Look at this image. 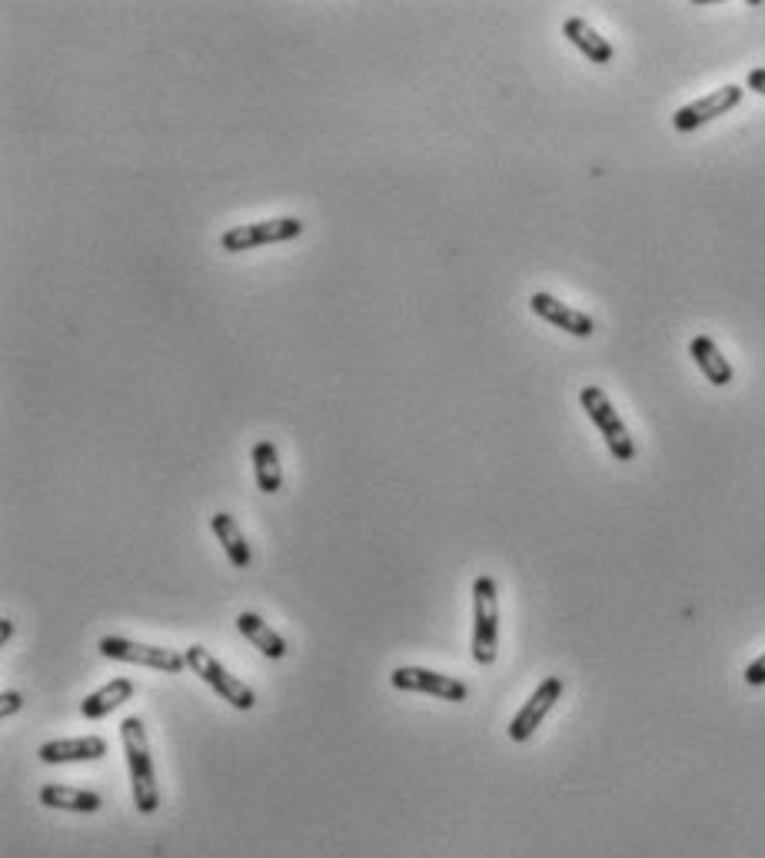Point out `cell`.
<instances>
[{
	"mask_svg": "<svg viewBox=\"0 0 765 858\" xmlns=\"http://www.w3.org/2000/svg\"><path fill=\"white\" fill-rule=\"evenodd\" d=\"M120 742H123V756H126V772H131L134 806L141 815H154L160 809V788H157V775H154L150 742L144 733V722L137 715L120 722Z\"/></svg>",
	"mask_w": 765,
	"mask_h": 858,
	"instance_id": "1",
	"label": "cell"
},
{
	"mask_svg": "<svg viewBox=\"0 0 765 858\" xmlns=\"http://www.w3.org/2000/svg\"><path fill=\"white\" fill-rule=\"evenodd\" d=\"M499 649V592L493 576L473 579V658L479 666L496 663Z\"/></svg>",
	"mask_w": 765,
	"mask_h": 858,
	"instance_id": "2",
	"label": "cell"
},
{
	"mask_svg": "<svg viewBox=\"0 0 765 858\" xmlns=\"http://www.w3.org/2000/svg\"><path fill=\"white\" fill-rule=\"evenodd\" d=\"M183 655H186L190 673H194L201 682H207L223 702H230V705L240 709V712H250L253 705H257V696H253V689H250L243 679H236L207 645H190Z\"/></svg>",
	"mask_w": 765,
	"mask_h": 858,
	"instance_id": "3",
	"label": "cell"
},
{
	"mask_svg": "<svg viewBox=\"0 0 765 858\" xmlns=\"http://www.w3.org/2000/svg\"><path fill=\"white\" fill-rule=\"evenodd\" d=\"M580 407L586 410V416L596 423L599 436L606 439V449L612 452L616 463H632L635 459V443L629 436V426L622 423L619 410L612 407V400L606 396V389L599 386H583L580 389Z\"/></svg>",
	"mask_w": 765,
	"mask_h": 858,
	"instance_id": "4",
	"label": "cell"
},
{
	"mask_svg": "<svg viewBox=\"0 0 765 858\" xmlns=\"http://www.w3.org/2000/svg\"><path fill=\"white\" fill-rule=\"evenodd\" d=\"M100 655L117 658V663H131V666H147L167 676H180L186 669V655L177 649H163V645H150V642H137V639H123V636H104L100 639Z\"/></svg>",
	"mask_w": 765,
	"mask_h": 858,
	"instance_id": "5",
	"label": "cell"
},
{
	"mask_svg": "<svg viewBox=\"0 0 765 858\" xmlns=\"http://www.w3.org/2000/svg\"><path fill=\"white\" fill-rule=\"evenodd\" d=\"M303 233V220L296 217H274V220H257V223H240L223 230L220 246L227 253H243V250H257L270 243H287Z\"/></svg>",
	"mask_w": 765,
	"mask_h": 858,
	"instance_id": "6",
	"label": "cell"
},
{
	"mask_svg": "<svg viewBox=\"0 0 765 858\" xmlns=\"http://www.w3.org/2000/svg\"><path fill=\"white\" fill-rule=\"evenodd\" d=\"M745 90L739 84H726L719 90H709L706 97H699L685 107H679L672 113V126L679 130V134H692V130H699L703 123L716 120V117H726L729 110H736L742 104Z\"/></svg>",
	"mask_w": 765,
	"mask_h": 858,
	"instance_id": "7",
	"label": "cell"
},
{
	"mask_svg": "<svg viewBox=\"0 0 765 858\" xmlns=\"http://www.w3.org/2000/svg\"><path fill=\"white\" fill-rule=\"evenodd\" d=\"M390 682L400 692H423V696H436V699H446V702H463L470 696L463 679L442 676V673H433V669H423V666H400V669H393Z\"/></svg>",
	"mask_w": 765,
	"mask_h": 858,
	"instance_id": "8",
	"label": "cell"
},
{
	"mask_svg": "<svg viewBox=\"0 0 765 858\" xmlns=\"http://www.w3.org/2000/svg\"><path fill=\"white\" fill-rule=\"evenodd\" d=\"M562 699V679L559 676H549L536 686V692L526 699V705L517 712V718L509 722V739L513 742H526L533 739V733L543 725V718L552 712V705Z\"/></svg>",
	"mask_w": 765,
	"mask_h": 858,
	"instance_id": "9",
	"label": "cell"
},
{
	"mask_svg": "<svg viewBox=\"0 0 765 858\" xmlns=\"http://www.w3.org/2000/svg\"><path fill=\"white\" fill-rule=\"evenodd\" d=\"M530 310H533L539 319L552 323L556 329H562V334L576 337V340H590V337L596 334V323H593L590 313H583V310H576V306L556 300L552 293H533V297H530Z\"/></svg>",
	"mask_w": 765,
	"mask_h": 858,
	"instance_id": "10",
	"label": "cell"
},
{
	"mask_svg": "<svg viewBox=\"0 0 765 858\" xmlns=\"http://www.w3.org/2000/svg\"><path fill=\"white\" fill-rule=\"evenodd\" d=\"M44 765H71V762H97L107 756V742L100 736L81 739H50L37 749Z\"/></svg>",
	"mask_w": 765,
	"mask_h": 858,
	"instance_id": "11",
	"label": "cell"
},
{
	"mask_svg": "<svg viewBox=\"0 0 765 858\" xmlns=\"http://www.w3.org/2000/svg\"><path fill=\"white\" fill-rule=\"evenodd\" d=\"M562 37L576 47L590 63H612V57H616V47L583 17H569L562 24Z\"/></svg>",
	"mask_w": 765,
	"mask_h": 858,
	"instance_id": "12",
	"label": "cell"
},
{
	"mask_svg": "<svg viewBox=\"0 0 765 858\" xmlns=\"http://www.w3.org/2000/svg\"><path fill=\"white\" fill-rule=\"evenodd\" d=\"M40 802L47 809H60V812H100L104 799L97 796V791L90 788H74V785H57V782H47L40 788Z\"/></svg>",
	"mask_w": 765,
	"mask_h": 858,
	"instance_id": "13",
	"label": "cell"
},
{
	"mask_svg": "<svg viewBox=\"0 0 765 858\" xmlns=\"http://www.w3.org/2000/svg\"><path fill=\"white\" fill-rule=\"evenodd\" d=\"M210 530H214L217 543L223 546L230 566H236V569H250V563H253V549H250V543H246V536H243V530H240V522H236L230 512H214V516H210Z\"/></svg>",
	"mask_w": 765,
	"mask_h": 858,
	"instance_id": "14",
	"label": "cell"
},
{
	"mask_svg": "<svg viewBox=\"0 0 765 858\" xmlns=\"http://www.w3.org/2000/svg\"><path fill=\"white\" fill-rule=\"evenodd\" d=\"M689 357L695 360V366L703 370V376H706L713 386H729V383L736 379L732 363L722 357V350H719L716 340H709V337H692V343H689Z\"/></svg>",
	"mask_w": 765,
	"mask_h": 858,
	"instance_id": "15",
	"label": "cell"
},
{
	"mask_svg": "<svg viewBox=\"0 0 765 858\" xmlns=\"http://www.w3.org/2000/svg\"><path fill=\"white\" fill-rule=\"evenodd\" d=\"M134 692H137V686H134L131 679H110L107 686H100L97 692H90V696L81 702V715L90 718V722H97V718L110 715L113 709H120L123 702H131Z\"/></svg>",
	"mask_w": 765,
	"mask_h": 858,
	"instance_id": "16",
	"label": "cell"
},
{
	"mask_svg": "<svg viewBox=\"0 0 765 858\" xmlns=\"http://www.w3.org/2000/svg\"><path fill=\"white\" fill-rule=\"evenodd\" d=\"M250 459H253V476H257L260 493H267V496L280 493L283 490V467H280V452L274 446V439L253 443Z\"/></svg>",
	"mask_w": 765,
	"mask_h": 858,
	"instance_id": "17",
	"label": "cell"
},
{
	"mask_svg": "<svg viewBox=\"0 0 765 858\" xmlns=\"http://www.w3.org/2000/svg\"><path fill=\"white\" fill-rule=\"evenodd\" d=\"M236 629L243 632V639H250L267 658H283L287 655V642L277 629H270V623H264L257 613H240L236 616Z\"/></svg>",
	"mask_w": 765,
	"mask_h": 858,
	"instance_id": "18",
	"label": "cell"
},
{
	"mask_svg": "<svg viewBox=\"0 0 765 858\" xmlns=\"http://www.w3.org/2000/svg\"><path fill=\"white\" fill-rule=\"evenodd\" d=\"M21 709H24V692L11 689V692L0 696V715H4V718H11V715L21 712Z\"/></svg>",
	"mask_w": 765,
	"mask_h": 858,
	"instance_id": "19",
	"label": "cell"
},
{
	"mask_svg": "<svg viewBox=\"0 0 765 858\" xmlns=\"http://www.w3.org/2000/svg\"><path fill=\"white\" fill-rule=\"evenodd\" d=\"M742 676H745V682H749V686H765V652L755 658V663H749V666H745V673H742Z\"/></svg>",
	"mask_w": 765,
	"mask_h": 858,
	"instance_id": "20",
	"label": "cell"
},
{
	"mask_svg": "<svg viewBox=\"0 0 765 858\" xmlns=\"http://www.w3.org/2000/svg\"><path fill=\"white\" fill-rule=\"evenodd\" d=\"M745 87L765 97V68H755V71H749V74H745Z\"/></svg>",
	"mask_w": 765,
	"mask_h": 858,
	"instance_id": "21",
	"label": "cell"
},
{
	"mask_svg": "<svg viewBox=\"0 0 765 858\" xmlns=\"http://www.w3.org/2000/svg\"><path fill=\"white\" fill-rule=\"evenodd\" d=\"M14 636V619H0V645H8Z\"/></svg>",
	"mask_w": 765,
	"mask_h": 858,
	"instance_id": "22",
	"label": "cell"
}]
</instances>
